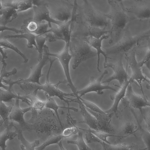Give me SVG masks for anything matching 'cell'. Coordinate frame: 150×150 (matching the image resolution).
<instances>
[{
    "label": "cell",
    "mask_w": 150,
    "mask_h": 150,
    "mask_svg": "<svg viewBox=\"0 0 150 150\" xmlns=\"http://www.w3.org/2000/svg\"><path fill=\"white\" fill-rule=\"evenodd\" d=\"M15 100L14 103L12 104V109L9 116V120L11 121L17 122L23 131H32L33 129V124L26 122L24 118L25 114L32 110V108L30 106L22 109L19 106V100Z\"/></svg>",
    "instance_id": "11"
},
{
    "label": "cell",
    "mask_w": 150,
    "mask_h": 150,
    "mask_svg": "<svg viewBox=\"0 0 150 150\" xmlns=\"http://www.w3.org/2000/svg\"><path fill=\"white\" fill-rule=\"evenodd\" d=\"M82 14L84 22L94 27L105 28L110 24L109 14L103 13L96 9L87 0H83Z\"/></svg>",
    "instance_id": "4"
},
{
    "label": "cell",
    "mask_w": 150,
    "mask_h": 150,
    "mask_svg": "<svg viewBox=\"0 0 150 150\" xmlns=\"http://www.w3.org/2000/svg\"><path fill=\"white\" fill-rule=\"evenodd\" d=\"M57 59H50L49 61L50 64L49 69L46 75V80L45 83L43 85H39L37 84L29 83H21L18 84L20 87L25 91L28 92L30 93L35 91L42 90L47 93L49 96L54 97L56 96L59 98L61 100L66 103L68 105H69V103L71 100H67L65 98H67V96L75 97L73 93H67L63 92L58 88V86L61 83H65L66 81H59L56 84H53L51 83L49 80V74L50 71L54 62Z\"/></svg>",
    "instance_id": "2"
},
{
    "label": "cell",
    "mask_w": 150,
    "mask_h": 150,
    "mask_svg": "<svg viewBox=\"0 0 150 150\" xmlns=\"http://www.w3.org/2000/svg\"><path fill=\"white\" fill-rule=\"evenodd\" d=\"M0 61H1V60H0Z\"/></svg>",
    "instance_id": "48"
},
{
    "label": "cell",
    "mask_w": 150,
    "mask_h": 150,
    "mask_svg": "<svg viewBox=\"0 0 150 150\" xmlns=\"http://www.w3.org/2000/svg\"><path fill=\"white\" fill-rule=\"evenodd\" d=\"M4 49L5 48L0 45V53L1 55L2 59L3 60H5L8 58L6 53L4 51Z\"/></svg>",
    "instance_id": "43"
},
{
    "label": "cell",
    "mask_w": 150,
    "mask_h": 150,
    "mask_svg": "<svg viewBox=\"0 0 150 150\" xmlns=\"http://www.w3.org/2000/svg\"><path fill=\"white\" fill-rule=\"evenodd\" d=\"M49 27L47 23H39L38 28L35 35H43L49 29Z\"/></svg>",
    "instance_id": "41"
},
{
    "label": "cell",
    "mask_w": 150,
    "mask_h": 150,
    "mask_svg": "<svg viewBox=\"0 0 150 150\" xmlns=\"http://www.w3.org/2000/svg\"><path fill=\"white\" fill-rule=\"evenodd\" d=\"M134 1L133 5L129 7L125 8L126 12L141 20L149 19L150 1L135 0Z\"/></svg>",
    "instance_id": "14"
},
{
    "label": "cell",
    "mask_w": 150,
    "mask_h": 150,
    "mask_svg": "<svg viewBox=\"0 0 150 150\" xmlns=\"http://www.w3.org/2000/svg\"><path fill=\"white\" fill-rule=\"evenodd\" d=\"M82 36H91L99 38L104 35L109 33V30L105 28H100L92 26L83 21L82 23Z\"/></svg>",
    "instance_id": "20"
},
{
    "label": "cell",
    "mask_w": 150,
    "mask_h": 150,
    "mask_svg": "<svg viewBox=\"0 0 150 150\" xmlns=\"http://www.w3.org/2000/svg\"><path fill=\"white\" fill-rule=\"evenodd\" d=\"M73 101L76 102L79 105L80 112L83 116V120L79 122L87 125L89 128L99 131L96 120L95 117L87 110L86 107L80 100L77 97L73 99Z\"/></svg>",
    "instance_id": "19"
},
{
    "label": "cell",
    "mask_w": 150,
    "mask_h": 150,
    "mask_svg": "<svg viewBox=\"0 0 150 150\" xmlns=\"http://www.w3.org/2000/svg\"><path fill=\"white\" fill-rule=\"evenodd\" d=\"M13 127L15 129L18 139L21 143L20 148L22 150H36V147L40 144V141L36 140L32 143L29 142L24 137L21 130L18 124L13 123Z\"/></svg>",
    "instance_id": "22"
},
{
    "label": "cell",
    "mask_w": 150,
    "mask_h": 150,
    "mask_svg": "<svg viewBox=\"0 0 150 150\" xmlns=\"http://www.w3.org/2000/svg\"><path fill=\"white\" fill-rule=\"evenodd\" d=\"M121 127L122 132L127 136L131 134L134 135L135 132L138 130L136 125L128 121L122 123Z\"/></svg>",
    "instance_id": "35"
},
{
    "label": "cell",
    "mask_w": 150,
    "mask_h": 150,
    "mask_svg": "<svg viewBox=\"0 0 150 150\" xmlns=\"http://www.w3.org/2000/svg\"><path fill=\"white\" fill-rule=\"evenodd\" d=\"M124 97L125 100L130 106L134 108L139 110L141 112L142 108L150 106V101L146 97L139 95L134 91L131 83L127 87Z\"/></svg>",
    "instance_id": "15"
},
{
    "label": "cell",
    "mask_w": 150,
    "mask_h": 150,
    "mask_svg": "<svg viewBox=\"0 0 150 150\" xmlns=\"http://www.w3.org/2000/svg\"><path fill=\"white\" fill-rule=\"evenodd\" d=\"M32 3L34 13L32 18L37 23H40L42 21H46L50 28L52 27V23L60 26L64 23L55 20L51 17L45 1L32 0Z\"/></svg>",
    "instance_id": "10"
},
{
    "label": "cell",
    "mask_w": 150,
    "mask_h": 150,
    "mask_svg": "<svg viewBox=\"0 0 150 150\" xmlns=\"http://www.w3.org/2000/svg\"><path fill=\"white\" fill-rule=\"evenodd\" d=\"M143 149H137V150H142Z\"/></svg>",
    "instance_id": "47"
},
{
    "label": "cell",
    "mask_w": 150,
    "mask_h": 150,
    "mask_svg": "<svg viewBox=\"0 0 150 150\" xmlns=\"http://www.w3.org/2000/svg\"><path fill=\"white\" fill-rule=\"evenodd\" d=\"M108 73V71L105 70L100 76L96 79H95L93 76H91L88 84L83 89L77 91L76 94L79 97H81L86 94L92 92H95L98 95H101L103 94V90H109L116 92V90L110 86L109 84L104 85L101 83L103 78Z\"/></svg>",
    "instance_id": "12"
},
{
    "label": "cell",
    "mask_w": 150,
    "mask_h": 150,
    "mask_svg": "<svg viewBox=\"0 0 150 150\" xmlns=\"http://www.w3.org/2000/svg\"><path fill=\"white\" fill-rule=\"evenodd\" d=\"M36 35L29 32H25L21 34L16 35H5V39L8 38H24L27 41V47L30 49H32L34 46L36 50H38L35 40Z\"/></svg>",
    "instance_id": "27"
},
{
    "label": "cell",
    "mask_w": 150,
    "mask_h": 150,
    "mask_svg": "<svg viewBox=\"0 0 150 150\" xmlns=\"http://www.w3.org/2000/svg\"><path fill=\"white\" fill-rule=\"evenodd\" d=\"M77 134V138L76 140H68L67 143L76 145L79 150H94L91 149L87 145L84 141L83 133L81 132L79 130Z\"/></svg>",
    "instance_id": "32"
},
{
    "label": "cell",
    "mask_w": 150,
    "mask_h": 150,
    "mask_svg": "<svg viewBox=\"0 0 150 150\" xmlns=\"http://www.w3.org/2000/svg\"><path fill=\"white\" fill-rule=\"evenodd\" d=\"M51 17L62 23L71 19L74 4L68 0L45 1Z\"/></svg>",
    "instance_id": "5"
},
{
    "label": "cell",
    "mask_w": 150,
    "mask_h": 150,
    "mask_svg": "<svg viewBox=\"0 0 150 150\" xmlns=\"http://www.w3.org/2000/svg\"><path fill=\"white\" fill-rule=\"evenodd\" d=\"M1 1L3 6L12 7L18 12L25 11L33 7L32 0H5Z\"/></svg>",
    "instance_id": "21"
},
{
    "label": "cell",
    "mask_w": 150,
    "mask_h": 150,
    "mask_svg": "<svg viewBox=\"0 0 150 150\" xmlns=\"http://www.w3.org/2000/svg\"><path fill=\"white\" fill-rule=\"evenodd\" d=\"M49 52L48 47L45 45L43 48L42 58L38 61L39 62L37 64L31 67V72L29 77L25 79H20L17 81H12V83L14 84L25 83L41 85L40 79L43 76V74L42 73V69L51 59L50 57L48 54Z\"/></svg>",
    "instance_id": "7"
},
{
    "label": "cell",
    "mask_w": 150,
    "mask_h": 150,
    "mask_svg": "<svg viewBox=\"0 0 150 150\" xmlns=\"http://www.w3.org/2000/svg\"><path fill=\"white\" fill-rule=\"evenodd\" d=\"M76 97L78 98L80 100L86 108L89 109L91 110L101 114H103L105 113L104 111L102 110L95 103L88 100H85L81 97H79L78 95H77Z\"/></svg>",
    "instance_id": "37"
},
{
    "label": "cell",
    "mask_w": 150,
    "mask_h": 150,
    "mask_svg": "<svg viewBox=\"0 0 150 150\" xmlns=\"http://www.w3.org/2000/svg\"><path fill=\"white\" fill-rule=\"evenodd\" d=\"M0 45L4 47L5 49H9L18 53L23 58L24 60V63H26L28 61V59L19 50L6 39H0Z\"/></svg>",
    "instance_id": "33"
},
{
    "label": "cell",
    "mask_w": 150,
    "mask_h": 150,
    "mask_svg": "<svg viewBox=\"0 0 150 150\" xmlns=\"http://www.w3.org/2000/svg\"><path fill=\"white\" fill-rule=\"evenodd\" d=\"M5 30L11 31L17 34H21L23 33V31L21 29H18L14 28L8 27L0 25V32H3Z\"/></svg>",
    "instance_id": "42"
},
{
    "label": "cell",
    "mask_w": 150,
    "mask_h": 150,
    "mask_svg": "<svg viewBox=\"0 0 150 150\" xmlns=\"http://www.w3.org/2000/svg\"><path fill=\"white\" fill-rule=\"evenodd\" d=\"M86 130L91 132L102 141L110 144H112V143L107 140V138L108 137H113L123 138L126 137L125 136H117L102 131L93 130L90 128L87 129H86Z\"/></svg>",
    "instance_id": "34"
},
{
    "label": "cell",
    "mask_w": 150,
    "mask_h": 150,
    "mask_svg": "<svg viewBox=\"0 0 150 150\" xmlns=\"http://www.w3.org/2000/svg\"><path fill=\"white\" fill-rule=\"evenodd\" d=\"M108 2L111 9L109 43L114 45L120 40L128 24L134 18L129 15L122 1L108 0Z\"/></svg>",
    "instance_id": "1"
},
{
    "label": "cell",
    "mask_w": 150,
    "mask_h": 150,
    "mask_svg": "<svg viewBox=\"0 0 150 150\" xmlns=\"http://www.w3.org/2000/svg\"><path fill=\"white\" fill-rule=\"evenodd\" d=\"M65 138V137L62 134L58 135H51L48 137L45 142L35 149L36 150H44L48 146L52 144H58Z\"/></svg>",
    "instance_id": "30"
},
{
    "label": "cell",
    "mask_w": 150,
    "mask_h": 150,
    "mask_svg": "<svg viewBox=\"0 0 150 150\" xmlns=\"http://www.w3.org/2000/svg\"><path fill=\"white\" fill-rule=\"evenodd\" d=\"M60 150H67L64 147L62 144V140L60 141L58 144Z\"/></svg>",
    "instance_id": "44"
},
{
    "label": "cell",
    "mask_w": 150,
    "mask_h": 150,
    "mask_svg": "<svg viewBox=\"0 0 150 150\" xmlns=\"http://www.w3.org/2000/svg\"><path fill=\"white\" fill-rule=\"evenodd\" d=\"M150 37V30L131 35L125 31L120 40L111 47L104 48L108 55H122L136 47L140 42Z\"/></svg>",
    "instance_id": "3"
},
{
    "label": "cell",
    "mask_w": 150,
    "mask_h": 150,
    "mask_svg": "<svg viewBox=\"0 0 150 150\" xmlns=\"http://www.w3.org/2000/svg\"><path fill=\"white\" fill-rule=\"evenodd\" d=\"M2 7L3 6L2 5L1 1H0V10L2 9Z\"/></svg>",
    "instance_id": "46"
},
{
    "label": "cell",
    "mask_w": 150,
    "mask_h": 150,
    "mask_svg": "<svg viewBox=\"0 0 150 150\" xmlns=\"http://www.w3.org/2000/svg\"><path fill=\"white\" fill-rule=\"evenodd\" d=\"M123 55H120L118 61L115 63H108L104 68H111L113 71V74L111 76L102 82V83H109L113 80H116L118 81L120 86L126 79H128V76L122 62Z\"/></svg>",
    "instance_id": "13"
},
{
    "label": "cell",
    "mask_w": 150,
    "mask_h": 150,
    "mask_svg": "<svg viewBox=\"0 0 150 150\" xmlns=\"http://www.w3.org/2000/svg\"><path fill=\"white\" fill-rule=\"evenodd\" d=\"M18 13L12 7L3 6L0 10V25L6 26L17 17Z\"/></svg>",
    "instance_id": "24"
},
{
    "label": "cell",
    "mask_w": 150,
    "mask_h": 150,
    "mask_svg": "<svg viewBox=\"0 0 150 150\" xmlns=\"http://www.w3.org/2000/svg\"><path fill=\"white\" fill-rule=\"evenodd\" d=\"M13 122L11 121L10 126L0 133V148L2 150H6V142L8 140H11L17 136L16 132L12 131L11 129L13 127Z\"/></svg>",
    "instance_id": "26"
},
{
    "label": "cell",
    "mask_w": 150,
    "mask_h": 150,
    "mask_svg": "<svg viewBox=\"0 0 150 150\" xmlns=\"http://www.w3.org/2000/svg\"><path fill=\"white\" fill-rule=\"evenodd\" d=\"M3 64V67L0 74V88H2L6 90L8 89L9 86L4 85L2 83L4 77H8L10 76L15 74L17 72V70L16 68H14L10 71H7L6 70V67L7 65L5 60H1Z\"/></svg>",
    "instance_id": "31"
},
{
    "label": "cell",
    "mask_w": 150,
    "mask_h": 150,
    "mask_svg": "<svg viewBox=\"0 0 150 150\" xmlns=\"http://www.w3.org/2000/svg\"><path fill=\"white\" fill-rule=\"evenodd\" d=\"M86 108L96 118L99 131L110 134L114 133V129L111 124V119L114 114L113 113H105L101 114L92 111L87 108Z\"/></svg>",
    "instance_id": "16"
},
{
    "label": "cell",
    "mask_w": 150,
    "mask_h": 150,
    "mask_svg": "<svg viewBox=\"0 0 150 150\" xmlns=\"http://www.w3.org/2000/svg\"><path fill=\"white\" fill-rule=\"evenodd\" d=\"M72 49L74 60L72 68L75 69L82 62L97 56L96 50L87 42L85 37H79L73 42Z\"/></svg>",
    "instance_id": "6"
},
{
    "label": "cell",
    "mask_w": 150,
    "mask_h": 150,
    "mask_svg": "<svg viewBox=\"0 0 150 150\" xmlns=\"http://www.w3.org/2000/svg\"><path fill=\"white\" fill-rule=\"evenodd\" d=\"M69 44L70 43H66L63 50L57 53L54 54L49 52L48 54L50 57H55L59 60L63 69L68 86L76 97L77 95V91L72 82L69 71V63L72 57L69 52Z\"/></svg>",
    "instance_id": "9"
},
{
    "label": "cell",
    "mask_w": 150,
    "mask_h": 150,
    "mask_svg": "<svg viewBox=\"0 0 150 150\" xmlns=\"http://www.w3.org/2000/svg\"><path fill=\"white\" fill-rule=\"evenodd\" d=\"M79 128L86 132L85 138L88 143H100L102 141L91 132L88 131L85 129Z\"/></svg>",
    "instance_id": "38"
},
{
    "label": "cell",
    "mask_w": 150,
    "mask_h": 150,
    "mask_svg": "<svg viewBox=\"0 0 150 150\" xmlns=\"http://www.w3.org/2000/svg\"><path fill=\"white\" fill-rule=\"evenodd\" d=\"M35 40L38 53V60L39 61L42 58L45 43L47 40L43 35H36Z\"/></svg>",
    "instance_id": "36"
},
{
    "label": "cell",
    "mask_w": 150,
    "mask_h": 150,
    "mask_svg": "<svg viewBox=\"0 0 150 150\" xmlns=\"http://www.w3.org/2000/svg\"><path fill=\"white\" fill-rule=\"evenodd\" d=\"M136 48L137 47H134L125 54V58L127 61V65L131 68L132 71L131 78L133 81L135 80L137 81L143 96L146 97L143 89L142 83L145 81L149 83L150 81L143 75L141 67L137 60L135 54Z\"/></svg>",
    "instance_id": "8"
},
{
    "label": "cell",
    "mask_w": 150,
    "mask_h": 150,
    "mask_svg": "<svg viewBox=\"0 0 150 150\" xmlns=\"http://www.w3.org/2000/svg\"><path fill=\"white\" fill-rule=\"evenodd\" d=\"M9 87L7 90H4L0 88V101L5 102H11L14 99L21 100L30 106L31 105V101L25 96H22L13 93L11 90L12 86L9 85Z\"/></svg>",
    "instance_id": "23"
},
{
    "label": "cell",
    "mask_w": 150,
    "mask_h": 150,
    "mask_svg": "<svg viewBox=\"0 0 150 150\" xmlns=\"http://www.w3.org/2000/svg\"><path fill=\"white\" fill-rule=\"evenodd\" d=\"M3 123V120L1 117H0V127Z\"/></svg>",
    "instance_id": "45"
},
{
    "label": "cell",
    "mask_w": 150,
    "mask_h": 150,
    "mask_svg": "<svg viewBox=\"0 0 150 150\" xmlns=\"http://www.w3.org/2000/svg\"><path fill=\"white\" fill-rule=\"evenodd\" d=\"M79 128L76 126H73L64 129L62 134L66 138L69 137L77 133L79 130Z\"/></svg>",
    "instance_id": "40"
},
{
    "label": "cell",
    "mask_w": 150,
    "mask_h": 150,
    "mask_svg": "<svg viewBox=\"0 0 150 150\" xmlns=\"http://www.w3.org/2000/svg\"><path fill=\"white\" fill-rule=\"evenodd\" d=\"M109 36L104 35L99 38H97L91 36L86 37V40L90 46L95 49L97 53V69L98 71L100 72L101 71L100 68V55L102 54L104 57L105 61L103 63L104 67L108 63L107 59L110 58L106 55L105 52L102 50V43L103 40L109 38Z\"/></svg>",
    "instance_id": "17"
},
{
    "label": "cell",
    "mask_w": 150,
    "mask_h": 150,
    "mask_svg": "<svg viewBox=\"0 0 150 150\" xmlns=\"http://www.w3.org/2000/svg\"><path fill=\"white\" fill-rule=\"evenodd\" d=\"M45 93L46 98V100L45 101V107L52 110L54 111L58 120V122L62 128V124L58 112V109L59 108H63L69 110H72L76 112L78 111V109L73 107H67L59 106L57 104L53 97L49 96Z\"/></svg>",
    "instance_id": "25"
},
{
    "label": "cell",
    "mask_w": 150,
    "mask_h": 150,
    "mask_svg": "<svg viewBox=\"0 0 150 150\" xmlns=\"http://www.w3.org/2000/svg\"><path fill=\"white\" fill-rule=\"evenodd\" d=\"M12 105L7 106L2 101H0V117L2 119L4 127H8L10 125L9 116L12 109Z\"/></svg>",
    "instance_id": "29"
},
{
    "label": "cell",
    "mask_w": 150,
    "mask_h": 150,
    "mask_svg": "<svg viewBox=\"0 0 150 150\" xmlns=\"http://www.w3.org/2000/svg\"><path fill=\"white\" fill-rule=\"evenodd\" d=\"M100 144L102 146L103 150H137L138 149L137 145L133 143L129 145L122 143L112 145L102 141Z\"/></svg>",
    "instance_id": "28"
},
{
    "label": "cell",
    "mask_w": 150,
    "mask_h": 150,
    "mask_svg": "<svg viewBox=\"0 0 150 150\" xmlns=\"http://www.w3.org/2000/svg\"><path fill=\"white\" fill-rule=\"evenodd\" d=\"M133 81L131 78L129 79H126L122 84L120 86L119 90L117 91L116 93L110 96V99L113 101V103L110 108L104 111L105 113H112L115 115L117 114L119 104L120 101L125 97L128 86Z\"/></svg>",
    "instance_id": "18"
},
{
    "label": "cell",
    "mask_w": 150,
    "mask_h": 150,
    "mask_svg": "<svg viewBox=\"0 0 150 150\" xmlns=\"http://www.w3.org/2000/svg\"><path fill=\"white\" fill-rule=\"evenodd\" d=\"M140 127V130L141 136L143 139V140L145 143L147 149L149 150L150 149V132L146 131Z\"/></svg>",
    "instance_id": "39"
}]
</instances>
